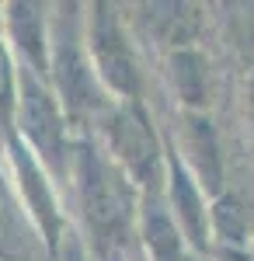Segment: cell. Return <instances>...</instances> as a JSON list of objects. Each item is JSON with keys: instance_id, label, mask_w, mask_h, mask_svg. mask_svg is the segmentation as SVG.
<instances>
[{"instance_id": "cell-1", "label": "cell", "mask_w": 254, "mask_h": 261, "mask_svg": "<svg viewBox=\"0 0 254 261\" xmlns=\"http://www.w3.org/2000/svg\"><path fill=\"white\" fill-rule=\"evenodd\" d=\"M80 192H84V209H87V220L94 226V233L101 241H122L118 233H122L125 216H129L125 195L112 181L108 167L91 150H84V157H80Z\"/></svg>"}, {"instance_id": "cell-2", "label": "cell", "mask_w": 254, "mask_h": 261, "mask_svg": "<svg viewBox=\"0 0 254 261\" xmlns=\"http://www.w3.org/2000/svg\"><path fill=\"white\" fill-rule=\"evenodd\" d=\"M112 136H115V150L133 164V171H136L139 178L143 181L154 178L157 146H154V136H150L143 115H136V112H118L115 122H112Z\"/></svg>"}, {"instance_id": "cell-3", "label": "cell", "mask_w": 254, "mask_h": 261, "mask_svg": "<svg viewBox=\"0 0 254 261\" xmlns=\"http://www.w3.org/2000/svg\"><path fill=\"white\" fill-rule=\"evenodd\" d=\"M94 45H98V60H101V70L105 77L115 84L118 91H133L136 87V73H133V60H129V49L118 35L115 21H98L94 28Z\"/></svg>"}, {"instance_id": "cell-4", "label": "cell", "mask_w": 254, "mask_h": 261, "mask_svg": "<svg viewBox=\"0 0 254 261\" xmlns=\"http://www.w3.org/2000/svg\"><path fill=\"white\" fill-rule=\"evenodd\" d=\"M24 122H28L24 129L35 140V146H42L49 157L59 153V122H56V112H53V101L32 81L24 84Z\"/></svg>"}, {"instance_id": "cell-5", "label": "cell", "mask_w": 254, "mask_h": 261, "mask_svg": "<svg viewBox=\"0 0 254 261\" xmlns=\"http://www.w3.org/2000/svg\"><path fill=\"white\" fill-rule=\"evenodd\" d=\"M146 237H150V247H154L157 261H177V241H174V230H171L167 220L150 216V223H146Z\"/></svg>"}, {"instance_id": "cell-6", "label": "cell", "mask_w": 254, "mask_h": 261, "mask_svg": "<svg viewBox=\"0 0 254 261\" xmlns=\"http://www.w3.org/2000/svg\"><path fill=\"white\" fill-rule=\"evenodd\" d=\"M216 223H223V230H226V233H230V230L240 233V216L234 213V205H223V209L216 213Z\"/></svg>"}]
</instances>
